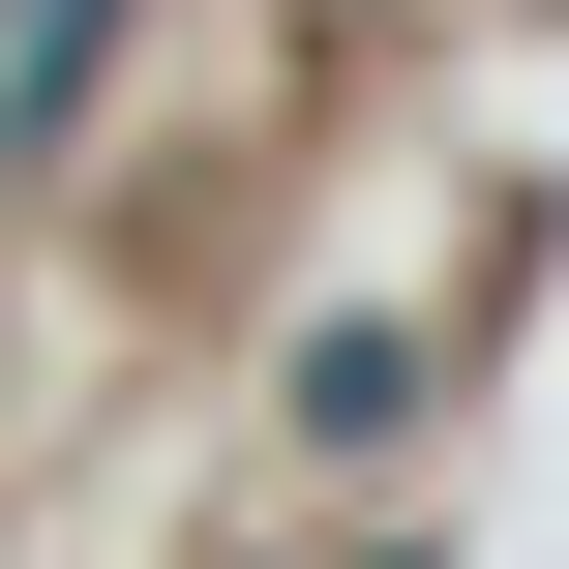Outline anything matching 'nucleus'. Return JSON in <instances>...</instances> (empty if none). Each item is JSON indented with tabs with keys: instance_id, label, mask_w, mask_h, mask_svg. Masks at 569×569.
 <instances>
[{
	"instance_id": "f257e3e1",
	"label": "nucleus",
	"mask_w": 569,
	"mask_h": 569,
	"mask_svg": "<svg viewBox=\"0 0 569 569\" xmlns=\"http://www.w3.org/2000/svg\"><path fill=\"white\" fill-rule=\"evenodd\" d=\"M300 450H420V360L390 330H300Z\"/></svg>"
}]
</instances>
